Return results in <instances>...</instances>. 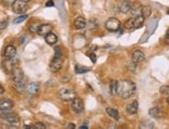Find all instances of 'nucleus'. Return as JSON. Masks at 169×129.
Wrapping results in <instances>:
<instances>
[{"instance_id":"f257e3e1","label":"nucleus","mask_w":169,"mask_h":129,"mask_svg":"<svg viewBox=\"0 0 169 129\" xmlns=\"http://www.w3.org/2000/svg\"><path fill=\"white\" fill-rule=\"evenodd\" d=\"M136 86L133 82L122 80L117 83V93L122 99H129L134 95Z\"/></svg>"},{"instance_id":"f03ea898","label":"nucleus","mask_w":169,"mask_h":129,"mask_svg":"<svg viewBox=\"0 0 169 129\" xmlns=\"http://www.w3.org/2000/svg\"><path fill=\"white\" fill-rule=\"evenodd\" d=\"M57 95L61 100H64V101H72L73 99L76 97L75 91H73L72 89H69V88L60 89V90L58 91Z\"/></svg>"},{"instance_id":"7ed1b4c3","label":"nucleus","mask_w":169,"mask_h":129,"mask_svg":"<svg viewBox=\"0 0 169 129\" xmlns=\"http://www.w3.org/2000/svg\"><path fill=\"white\" fill-rule=\"evenodd\" d=\"M72 110L74 113L80 115L83 113L84 111V102L81 98L79 97H75L72 100Z\"/></svg>"},{"instance_id":"20e7f679","label":"nucleus","mask_w":169,"mask_h":129,"mask_svg":"<svg viewBox=\"0 0 169 129\" xmlns=\"http://www.w3.org/2000/svg\"><path fill=\"white\" fill-rule=\"evenodd\" d=\"M13 7V11L16 14H23L27 11L28 8V3L23 1V0H16L14 2V4L12 5Z\"/></svg>"},{"instance_id":"39448f33","label":"nucleus","mask_w":169,"mask_h":129,"mask_svg":"<svg viewBox=\"0 0 169 129\" xmlns=\"http://www.w3.org/2000/svg\"><path fill=\"white\" fill-rule=\"evenodd\" d=\"M105 27L108 31L115 32L120 28V22L116 18H110L108 19L105 23Z\"/></svg>"},{"instance_id":"423d86ee","label":"nucleus","mask_w":169,"mask_h":129,"mask_svg":"<svg viewBox=\"0 0 169 129\" xmlns=\"http://www.w3.org/2000/svg\"><path fill=\"white\" fill-rule=\"evenodd\" d=\"M0 117H1V119H3L4 121L9 122V123H18L20 121L19 116L14 113H11V112H2V114Z\"/></svg>"},{"instance_id":"0eeeda50","label":"nucleus","mask_w":169,"mask_h":129,"mask_svg":"<svg viewBox=\"0 0 169 129\" xmlns=\"http://www.w3.org/2000/svg\"><path fill=\"white\" fill-rule=\"evenodd\" d=\"M12 79L14 83H19L23 82V79H24V72L21 68L19 67H13L12 69Z\"/></svg>"},{"instance_id":"6e6552de","label":"nucleus","mask_w":169,"mask_h":129,"mask_svg":"<svg viewBox=\"0 0 169 129\" xmlns=\"http://www.w3.org/2000/svg\"><path fill=\"white\" fill-rule=\"evenodd\" d=\"M62 64H64V61H62V58H53V60L50 63V69L53 72H57L59 71V69H61Z\"/></svg>"},{"instance_id":"1a4fd4ad","label":"nucleus","mask_w":169,"mask_h":129,"mask_svg":"<svg viewBox=\"0 0 169 129\" xmlns=\"http://www.w3.org/2000/svg\"><path fill=\"white\" fill-rule=\"evenodd\" d=\"M14 107V103L11 99L4 98L0 100V111L1 112H9Z\"/></svg>"},{"instance_id":"9d476101","label":"nucleus","mask_w":169,"mask_h":129,"mask_svg":"<svg viewBox=\"0 0 169 129\" xmlns=\"http://www.w3.org/2000/svg\"><path fill=\"white\" fill-rule=\"evenodd\" d=\"M132 7V3L128 0H124V1L119 2L118 3V11L122 12V14H127L131 11Z\"/></svg>"},{"instance_id":"9b49d317","label":"nucleus","mask_w":169,"mask_h":129,"mask_svg":"<svg viewBox=\"0 0 169 129\" xmlns=\"http://www.w3.org/2000/svg\"><path fill=\"white\" fill-rule=\"evenodd\" d=\"M16 53H17V50H16L14 45H8L4 50V57L8 59V60H12L16 56Z\"/></svg>"},{"instance_id":"f8f14e48","label":"nucleus","mask_w":169,"mask_h":129,"mask_svg":"<svg viewBox=\"0 0 169 129\" xmlns=\"http://www.w3.org/2000/svg\"><path fill=\"white\" fill-rule=\"evenodd\" d=\"M52 25L51 24H42L38 26V33L39 35H43V36H46L48 33H50L52 31Z\"/></svg>"},{"instance_id":"ddd939ff","label":"nucleus","mask_w":169,"mask_h":129,"mask_svg":"<svg viewBox=\"0 0 169 129\" xmlns=\"http://www.w3.org/2000/svg\"><path fill=\"white\" fill-rule=\"evenodd\" d=\"M151 117L155 118V119H161L162 117L164 116L163 113V110L161 108H158V107H155V108H151L150 112H148Z\"/></svg>"},{"instance_id":"4468645a","label":"nucleus","mask_w":169,"mask_h":129,"mask_svg":"<svg viewBox=\"0 0 169 129\" xmlns=\"http://www.w3.org/2000/svg\"><path fill=\"white\" fill-rule=\"evenodd\" d=\"M145 59V55L144 53L140 51V50H137V51H135L133 53V55H132V60H133L136 64L137 63H140Z\"/></svg>"},{"instance_id":"2eb2a0df","label":"nucleus","mask_w":169,"mask_h":129,"mask_svg":"<svg viewBox=\"0 0 169 129\" xmlns=\"http://www.w3.org/2000/svg\"><path fill=\"white\" fill-rule=\"evenodd\" d=\"M38 90H39V85L38 83H35V82L30 83V84L26 87V91H27V93L29 95H35L38 92Z\"/></svg>"},{"instance_id":"dca6fc26","label":"nucleus","mask_w":169,"mask_h":129,"mask_svg":"<svg viewBox=\"0 0 169 129\" xmlns=\"http://www.w3.org/2000/svg\"><path fill=\"white\" fill-rule=\"evenodd\" d=\"M144 21H145V18L142 15H139L137 17H135L134 22H133V28L134 29L141 28L144 24Z\"/></svg>"},{"instance_id":"f3484780","label":"nucleus","mask_w":169,"mask_h":129,"mask_svg":"<svg viewBox=\"0 0 169 129\" xmlns=\"http://www.w3.org/2000/svg\"><path fill=\"white\" fill-rule=\"evenodd\" d=\"M74 25H75L76 29H78V30L84 29V28L86 27V21H85V19L82 18V17H78V18L75 19Z\"/></svg>"},{"instance_id":"a211bd4d","label":"nucleus","mask_w":169,"mask_h":129,"mask_svg":"<svg viewBox=\"0 0 169 129\" xmlns=\"http://www.w3.org/2000/svg\"><path fill=\"white\" fill-rule=\"evenodd\" d=\"M138 112V101L134 100L133 102H131L130 104L127 105V113L130 115H134Z\"/></svg>"},{"instance_id":"6ab92c4d","label":"nucleus","mask_w":169,"mask_h":129,"mask_svg":"<svg viewBox=\"0 0 169 129\" xmlns=\"http://www.w3.org/2000/svg\"><path fill=\"white\" fill-rule=\"evenodd\" d=\"M45 39H46V41H47L48 45H55L56 42H57V35L54 34V33L50 32V33H48V34L45 36Z\"/></svg>"},{"instance_id":"aec40b11","label":"nucleus","mask_w":169,"mask_h":129,"mask_svg":"<svg viewBox=\"0 0 169 129\" xmlns=\"http://www.w3.org/2000/svg\"><path fill=\"white\" fill-rule=\"evenodd\" d=\"M151 14V7L150 5H143L141 7V15L144 17V18H148Z\"/></svg>"},{"instance_id":"412c9836","label":"nucleus","mask_w":169,"mask_h":129,"mask_svg":"<svg viewBox=\"0 0 169 129\" xmlns=\"http://www.w3.org/2000/svg\"><path fill=\"white\" fill-rule=\"evenodd\" d=\"M141 7L142 6L141 5H139V4H136V5H132V7H131V14L135 16V17H137L139 15H141Z\"/></svg>"},{"instance_id":"4be33fe9","label":"nucleus","mask_w":169,"mask_h":129,"mask_svg":"<svg viewBox=\"0 0 169 129\" xmlns=\"http://www.w3.org/2000/svg\"><path fill=\"white\" fill-rule=\"evenodd\" d=\"M139 128H140V129H152V128H155V125H154V123H152L151 121L146 120V121L142 122Z\"/></svg>"},{"instance_id":"5701e85b","label":"nucleus","mask_w":169,"mask_h":129,"mask_svg":"<svg viewBox=\"0 0 169 129\" xmlns=\"http://www.w3.org/2000/svg\"><path fill=\"white\" fill-rule=\"evenodd\" d=\"M106 112H107V114L110 116L111 118H113V119H117L119 118V114H118V112L115 110V108H108L107 110H106Z\"/></svg>"},{"instance_id":"b1692460","label":"nucleus","mask_w":169,"mask_h":129,"mask_svg":"<svg viewBox=\"0 0 169 129\" xmlns=\"http://www.w3.org/2000/svg\"><path fill=\"white\" fill-rule=\"evenodd\" d=\"M110 92L112 95H115L117 93V82L112 80L110 81Z\"/></svg>"},{"instance_id":"393cba45","label":"nucleus","mask_w":169,"mask_h":129,"mask_svg":"<svg viewBox=\"0 0 169 129\" xmlns=\"http://www.w3.org/2000/svg\"><path fill=\"white\" fill-rule=\"evenodd\" d=\"M157 25H158V20H156V19L152 20V21H151L150 23H148L147 28H148V31H150V33L155 31V29H156V27H157Z\"/></svg>"},{"instance_id":"a878e982","label":"nucleus","mask_w":169,"mask_h":129,"mask_svg":"<svg viewBox=\"0 0 169 129\" xmlns=\"http://www.w3.org/2000/svg\"><path fill=\"white\" fill-rule=\"evenodd\" d=\"M76 74H84V72H87L89 71V68L86 67V66H79L77 65L76 66Z\"/></svg>"},{"instance_id":"bb28decb","label":"nucleus","mask_w":169,"mask_h":129,"mask_svg":"<svg viewBox=\"0 0 169 129\" xmlns=\"http://www.w3.org/2000/svg\"><path fill=\"white\" fill-rule=\"evenodd\" d=\"M160 93L163 95H169V86L164 85L160 88Z\"/></svg>"},{"instance_id":"cd10ccee","label":"nucleus","mask_w":169,"mask_h":129,"mask_svg":"<svg viewBox=\"0 0 169 129\" xmlns=\"http://www.w3.org/2000/svg\"><path fill=\"white\" fill-rule=\"evenodd\" d=\"M133 22H134V18L129 19L128 21L125 23V27L127 29H133Z\"/></svg>"},{"instance_id":"c85d7f7f","label":"nucleus","mask_w":169,"mask_h":129,"mask_svg":"<svg viewBox=\"0 0 169 129\" xmlns=\"http://www.w3.org/2000/svg\"><path fill=\"white\" fill-rule=\"evenodd\" d=\"M15 88L17 89L19 92H21L24 90V83L23 82H19V83H15Z\"/></svg>"},{"instance_id":"c756f323","label":"nucleus","mask_w":169,"mask_h":129,"mask_svg":"<svg viewBox=\"0 0 169 129\" xmlns=\"http://www.w3.org/2000/svg\"><path fill=\"white\" fill-rule=\"evenodd\" d=\"M28 18V16L27 15H23V16H21V17H19V18H17L14 21V23L15 24H19V23H22L23 21H24V20H26Z\"/></svg>"},{"instance_id":"7c9ffc66","label":"nucleus","mask_w":169,"mask_h":129,"mask_svg":"<svg viewBox=\"0 0 169 129\" xmlns=\"http://www.w3.org/2000/svg\"><path fill=\"white\" fill-rule=\"evenodd\" d=\"M128 68H129V70H131V71H135V69H136V63L135 62L132 60V61H130L128 63Z\"/></svg>"},{"instance_id":"2f4dec72","label":"nucleus","mask_w":169,"mask_h":129,"mask_svg":"<svg viewBox=\"0 0 169 129\" xmlns=\"http://www.w3.org/2000/svg\"><path fill=\"white\" fill-rule=\"evenodd\" d=\"M8 20H3V21L0 22V30H4L8 27Z\"/></svg>"},{"instance_id":"473e14b6","label":"nucleus","mask_w":169,"mask_h":129,"mask_svg":"<svg viewBox=\"0 0 169 129\" xmlns=\"http://www.w3.org/2000/svg\"><path fill=\"white\" fill-rule=\"evenodd\" d=\"M34 128L35 129H46V125L44 123H42V122H38V123H35Z\"/></svg>"},{"instance_id":"72a5a7b5","label":"nucleus","mask_w":169,"mask_h":129,"mask_svg":"<svg viewBox=\"0 0 169 129\" xmlns=\"http://www.w3.org/2000/svg\"><path fill=\"white\" fill-rule=\"evenodd\" d=\"M61 57V49L60 48H56L55 49V56L54 58H60Z\"/></svg>"},{"instance_id":"f704fd0d","label":"nucleus","mask_w":169,"mask_h":129,"mask_svg":"<svg viewBox=\"0 0 169 129\" xmlns=\"http://www.w3.org/2000/svg\"><path fill=\"white\" fill-rule=\"evenodd\" d=\"M15 1L16 0H3V3H4L5 5H13Z\"/></svg>"},{"instance_id":"c9c22d12","label":"nucleus","mask_w":169,"mask_h":129,"mask_svg":"<svg viewBox=\"0 0 169 129\" xmlns=\"http://www.w3.org/2000/svg\"><path fill=\"white\" fill-rule=\"evenodd\" d=\"M54 5V2L52 1V0H49V1L46 3V6H53Z\"/></svg>"},{"instance_id":"e433bc0d","label":"nucleus","mask_w":169,"mask_h":129,"mask_svg":"<svg viewBox=\"0 0 169 129\" xmlns=\"http://www.w3.org/2000/svg\"><path fill=\"white\" fill-rule=\"evenodd\" d=\"M89 57L91 58V60H92V62H94V63H95V61H97V59H95V54H91V55H89Z\"/></svg>"},{"instance_id":"4c0bfd02","label":"nucleus","mask_w":169,"mask_h":129,"mask_svg":"<svg viewBox=\"0 0 169 129\" xmlns=\"http://www.w3.org/2000/svg\"><path fill=\"white\" fill-rule=\"evenodd\" d=\"M3 93H4V88L0 85V94H3Z\"/></svg>"},{"instance_id":"58836bf2","label":"nucleus","mask_w":169,"mask_h":129,"mask_svg":"<svg viewBox=\"0 0 169 129\" xmlns=\"http://www.w3.org/2000/svg\"><path fill=\"white\" fill-rule=\"evenodd\" d=\"M69 128H75V125L74 124H69Z\"/></svg>"},{"instance_id":"ea45409f","label":"nucleus","mask_w":169,"mask_h":129,"mask_svg":"<svg viewBox=\"0 0 169 129\" xmlns=\"http://www.w3.org/2000/svg\"><path fill=\"white\" fill-rule=\"evenodd\" d=\"M166 36H167V38H169V29H168V31H167V34H166Z\"/></svg>"},{"instance_id":"a19ab883","label":"nucleus","mask_w":169,"mask_h":129,"mask_svg":"<svg viewBox=\"0 0 169 129\" xmlns=\"http://www.w3.org/2000/svg\"><path fill=\"white\" fill-rule=\"evenodd\" d=\"M80 128H81V129H86V128H88V127H86V126H81Z\"/></svg>"},{"instance_id":"79ce46f5","label":"nucleus","mask_w":169,"mask_h":129,"mask_svg":"<svg viewBox=\"0 0 169 129\" xmlns=\"http://www.w3.org/2000/svg\"><path fill=\"white\" fill-rule=\"evenodd\" d=\"M23 1H25V2H27V3H28V2H30L31 0H23Z\"/></svg>"},{"instance_id":"37998d69","label":"nucleus","mask_w":169,"mask_h":129,"mask_svg":"<svg viewBox=\"0 0 169 129\" xmlns=\"http://www.w3.org/2000/svg\"><path fill=\"white\" fill-rule=\"evenodd\" d=\"M167 103L169 104V95H168V96H167Z\"/></svg>"},{"instance_id":"c03bdc74","label":"nucleus","mask_w":169,"mask_h":129,"mask_svg":"<svg viewBox=\"0 0 169 129\" xmlns=\"http://www.w3.org/2000/svg\"><path fill=\"white\" fill-rule=\"evenodd\" d=\"M3 127H4V126H3V125H2L1 123H0V128H3Z\"/></svg>"},{"instance_id":"a18cd8bd","label":"nucleus","mask_w":169,"mask_h":129,"mask_svg":"<svg viewBox=\"0 0 169 129\" xmlns=\"http://www.w3.org/2000/svg\"><path fill=\"white\" fill-rule=\"evenodd\" d=\"M167 14H168V15H169V11H168V12H167Z\"/></svg>"}]
</instances>
